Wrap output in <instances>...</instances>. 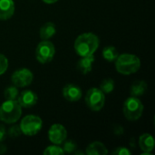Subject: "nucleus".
<instances>
[{
	"mask_svg": "<svg viewBox=\"0 0 155 155\" xmlns=\"http://www.w3.org/2000/svg\"><path fill=\"white\" fill-rule=\"evenodd\" d=\"M19 126L21 128L22 134L27 136H34L42 129L43 121L39 116L29 114L22 119Z\"/></svg>",
	"mask_w": 155,
	"mask_h": 155,
	"instance_id": "6",
	"label": "nucleus"
},
{
	"mask_svg": "<svg viewBox=\"0 0 155 155\" xmlns=\"http://www.w3.org/2000/svg\"><path fill=\"white\" fill-rule=\"evenodd\" d=\"M6 151V146L5 144H0V153H4Z\"/></svg>",
	"mask_w": 155,
	"mask_h": 155,
	"instance_id": "28",
	"label": "nucleus"
},
{
	"mask_svg": "<svg viewBox=\"0 0 155 155\" xmlns=\"http://www.w3.org/2000/svg\"><path fill=\"white\" fill-rule=\"evenodd\" d=\"M55 54V47L49 40H42L36 46L35 57L41 64H47L52 61Z\"/></svg>",
	"mask_w": 155,
	"mask_h": 155,
	"instance_id": "7",
	"label": "nucleus"
},
{
	"mask_svg": "<svg viewBox=\"0 0 155 155\" xmlns=\"http://www.w3.org/2000/svg\"><path fill=\"white\" fill-rule=\"evenodd\" d=\"M139 146L144 153H152L154 149V139L150 134H143L139 138Z\"/></svg>",
	"mask_w": 155,
	"mask_h": 155,
	"instance_id": "13",
	"label": "nucleus"
},
{
	"mask_svg": "<svg viewBox=\"0 0 155 155\" xmlns=\"http://www.w3.org/2000/svg\"><path fill=\"white\" fill-rule=\"evenodd\" d=\"M76 143L73 141V140H68L64 143V147H63V150L64 152V153H74L75 150H76Z\"/></svg>",
	"mask_w": 155,
	"mask_h": 155,
	"instance_id": "22",
	"label": "nucleus"
},
{
	"mask_svg": "<svg viewBox=\"0 0 155 155\" xmlns=\"http://www.w3.org/2000/svg\"><path fill=\"white\" fill-rule=\"evenodd\" d=\"M147 87H148V85H147L145 81H143V80L136 81L131 86V90H130L131 95L132 96H136V97L141 96L146 92Z\"/></svg>",
	"mask_w": 155,
	"mask_h": 155,
	"instance_id": "17",
	"label": "nucleus"
},
{
	"mask_svg": "<svg viewBox=\"0 0 155 155\" xmlns=\"http://www.w3.org/2000/svg\"><path fill=\"white\" fill-rule=\"evenodd\" d=\"M114 133L115 135H122L124 134V128L121 125H116L114 128Z\"/></svg>",
	"mask_w": 155,
	"mask_h": 155,
	"instance_id": "27",
	"label": "nucleus"
},
{
	"mask_svg": "<svg viewBox=\"0 0 155 155\" xmlns=\"http://www.w3.org/2000/svg\"><path fill=\"white\" fill-rule=\"evenodd\" d=\"M15 13L13 0H0V20L10 19Z\"/></svg>",
	"mask_w": 155,
	"mask_h": 155,
	"instance_id": "12",
	"label": "nucleus"
},
{
	"mask_svg": "<svg viewBox=\"0 0 155 155\" xmlns=\"http://www.w3.org/2000/svg\"><path fill=\"white\" fill-rule=\"evenodd\" d=\"M113 153L115 155H131V152L125 147H118L113 152Z\"/></svg>",
	"mask_w": 155,
	"mask_h": 155,
	"instance_id": "25",
	"label": "nucleus"
},
{
	"mask_svg": "<svg viewBox=\"0 0 155 155\" xmlns=\"http://www.w3.org/2000/svg\"><path fill=\"white\" fill-rule=\"evenodd\" d=\"M114 62L116 71L124 75L134 74L141 68L140 58L132 54H119Z\"/></svg>",
	"mask_w": 155,
	"mask_h": 155,
	"instance_id": "2",
	"label": "nucleus"
},
{
	"mask_svg": "<svg viewBox=\"0 0 155 155\" xmlns=\"http://www.w3.org/2000/svg\"><path fill=\"white\" fill-rule=\"evenodd\" d=\"M85 104L89 109L94 112H98L103 109L105 104L104 93L96 87L89 89L85 94Z\"/></svg>",
	"mask_w": 155,
	"mask_h": 155,
	"instance_id": "5",
	"label": "nucleus"
},
{
	"mask_svg": "<svg viewBox=\"0 0 155 155\" xmlns=\"http://www.w3.org/2000/svg\"><path fill=\"white\" fill-rule=\"evenodd\" d=\"M94 63V54L88 55V56H83L77 63V68L82 74H87L88 73L92 71Z\"/></svg>",
	"mask_w": 155,
	"mask_h": 155,
	"instance_id": "14",
	"label": "nucleus"
},
{
	"mask_svg": "<svg viewBox=\"0 0 155 155\" xmlns=\"http://www.w3.org/2000/svg\"><path fill=\"white\" fill-rule=\"evenodd\" d=\"M114 81L112 79H104L101 84H100V89L105 94H110L114 90Z\"/></svg>",
	"mask_w": 155,
	"mask_h": 155,
	"instance_id": "20",
	"label": "nucleus"
},
{
	"mask_svg": "<svg viewBox=\"0 0 155 155\" xmlns=\"http://www.w3.org/2000/svg\"><path fill=\"white\" fill-rule=\"evenodd\" d=\"M143 109L142 101L138 97L131 95L124 101L123 112L128 121H137L143 115Z\"/></svg>",
	"mask_w": 155,
	"mask_h": 155,
	"instance_id": "4",
	"label": "nucleus"
},
{
	"mask_svg": "<svg viewBox=\"0 0 155 155\" xmlns=\"http://www.w3.org/2000/svg\"><path fill=\"white\" fill-rule=\"evenodd\" d=\"M8 135L12 138H16L18 136H20L22 134V131H21V128L19 125H13L11 126L9 129H8V132H7Z\"/></svg>",
	"mask_w": 155,
	"mask_h": 155,
	"instance_id": "23",
	"label": "nucleus"
},
{
	"mask_svg": "<svg viewBox=\"0 0 155 155\" xmlns=\"http://www.w3.org/2000/svg\"><path fill=\"white\" fill-rule=\"evenodd\" d=\"M63 95L69 102H77L82 98V90L75 84H66L63 89Z\"/></svg>",
	"mask_w": 155,
	"mask_h": 155,
	"instance_id": "11",
	"label": "nucleus"
},
{
	"mask_svg": "<svg viewBox=\"0 0 155 155\" xmlns=\"http://www.w3.org/2000/svg\"><path fill=\"white\" fill-rule=\"evenodd\" d=\"M118 55H119V53L117 49L113 45L105 46L103 49V57L108 62H114L116 58L118 57Z\"/></svg>",
	"mask_w": 155,
	"mask_h": 155,
	"instance_id": "18",
	"label": "nucleus"
},
{
	"mask_svg": "<svg viewBox=\"0 0 155 155\" xmlns=\"http://www.w3.org/2000/svg\"><path fill=\"white\" fill-rule=\"evenodd\" d=\"M56 27L55 25L52 22H47L44 24L39 31V35L42 40H49L55 35Z\"/></svg>",
	"mask_w": 155,
	"mask_h": 155,
	"instance_id": "16",
	"label": "nucleus"
},
{
	"mask_svg": "<svg viewBox=\"0 0 155 155\" xmlns=\"http://www.w3.org/2000/svg\"><path fill=\"white\" fill-rule=\"evenodd\" d=\"M99 38L93 33H84L80 35L74 42V50L81 57L93 55L99 47Z\"/></svg>",
	"mask_w": 155,
	"mask_h": 155,
	"instance_id": "1",
	"label": "nucleus"
},
{
	"mask_svg": "<svg viewBox=\"0 0 155 155\" xmlns=\"http://www.w3.org/2000/svg\"><path fill=\"white\" fill-rule=\"evenodd\" d=\"M22 115V107L17 100H5L0 106V120L5 124L16 123Z\"/></svg>",
	"mask_w": 155,
	"mask_h": 155,
	"instance_id": "3",
	"label": "nucleus"
},
{
	"mask_svg": "<svg viewBox=\"0 0 155 155\" xmlns=\"http://www.w3.org/2000/svg\"><path fill=\"white\" fill-rule=\"evenodd\" d=\"M45 155H64V152L62 147L58 146L57 144H53L46 147L44 151Z\"/></svg>",
	"mask_w": 155,
	"mask_h": 155,
	"instance_id": "21",
	"label": "nucleus"
},
{
	"mask_svg": "<svg viewBox=\"0 0 155 155\" xmlns=\"http://www.w3.org/2000/svg\"><path fill=\"white\" fill-rule=\"evenodd\" d=\"M34 80L33 73L27 68H21L15 71L11 76L13 85L18 87H26L32 84Z\"/></svg>",
	"mask_w": 155,
	"mask_h": 155,
	"instance_id": "8",
	"label": "nucleus"
},
{
	"mask_svg": "<svg viewBox=\"0 0 155 155\" xmlns=\"http://www.w3.org/2000/svg\"><path fill=\"white\" fill-rule=\"evenodd\" d=\"M18 89L16 86H8L4 92V96L5 100H16L18 96Z\"/></svg>",
	"mask_w": 155,
	"mask_h": 155,
	"instance_id": "19",
	"label": "nucleus"
},
{
	"mask_svg": "<svg viewBox=\"0 0 155 155\" xmlns=\"http://www.w3.org/2000/svg\"><path fill=\"white\" fill-rule=\"evenodd\" d=\"M16 100L22 108H31L36 104L38 97L37 94L32 90H25L20 94V95L17 96Z\"/></svg>",
	"mask_w": 155,
	"mask_h": 155,
	"instance_id": "10",
	"label": "nucleus"
},
{
	"mask_svg": "<svg viewBox=\"0 0 155 155\" xmlns=\"http://www.w3.org/2000/svg\"><path fill=\"white\" fill-rule=\"evenodd\" d=\"M85 153L88 155H106L108 154V150L103 143L94 142L86 147Z\"/></svg>",
	"mask_w": 155,
	"mask_h": 155,
	"instance_id": "15",
	"label": "nucleus"
},
{
	"mask_svg": "<svg viewBox=\"0 0 155 155\" xmlns=\"http://www.w3.org/2000/svg\"><path fill=\"white\" fill-rule=\"evenodd\" d=\"M6 134H7V133H6V130H5V126L0 124V143L5 141V139L6 137Z\"/></svg>",
	"mask_w": 155,
	"mask_h": 155,
	"instance_id": "26",
	"label": "nucleus"
},
{
	"mask_svg": "<svg viewBox=\"0 0 155 155\" xmlns=\"http://www.w3.org/2000/svg\"><path fill=\"white\" fill-rule=\"evenodd\" d=\"M67 137V131L60 124H53L48 131V138L53 144H62Z\"/></svg>",
	"mask_w": 155,
	"mask_h": 155,
	"instance_id": "9",
	"label": "nucleus"
},
{
	"mask_svg": "<svg viewBox=\"0 0 155 155\" xmlns=\"http://www.w3.org/2000/svg\"><path fill=\"white\" fill-rule=\"evenodd\" d=\"M8 68V60L7 58L3 54H0V75L5 74Z\"/></svg>",
	"mask_w": 155,
	"mask_h": 155,
	"instance_id": "24",
	"label": "nucleus"
},
{
	"mask_svg": "<svg viewBox=\"0 0 155 155\" xmlns=\"http://www.w3.org/2000/svg\"><path fill=\"white\" fill-rule=\"evenodd\" d=\"M45 4H48V5H51V4H54L56 3L58 0H43Z\"/></svg>",
	"mask_w": 155,
	"mask_h": 155,
	"instance_id": "29",
	"label": "nucleus"
}]
</instances>
